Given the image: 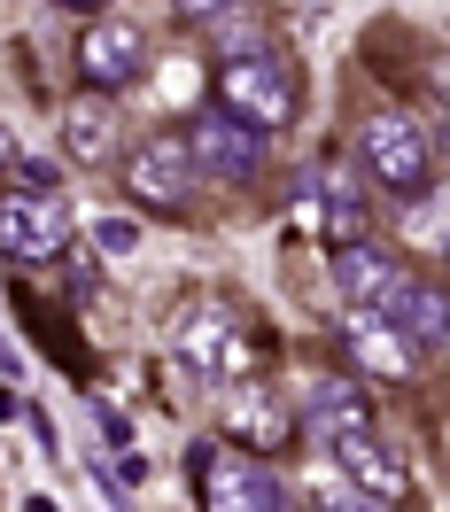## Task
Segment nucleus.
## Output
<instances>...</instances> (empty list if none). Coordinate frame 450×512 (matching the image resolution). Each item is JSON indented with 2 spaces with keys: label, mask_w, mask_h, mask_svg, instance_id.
I'll use <instances>...</instances> for the list:
<instances>
[{
  "label": "nucleus",
  "mask_w": 450,
  "mask_h": 512,
  "mask_svg": "<svg viewBox=\"0 0 450 512\" xmlns=\"http://www.w3.org/2000/svg\"><path fill=\"white\" fill-rule=\"evenodd\" d=\"M342 350L365 381H412L419 373V342L373 303H342Z\"/></svg>",
  "instance_id": "f8f14e48"
},
{
  "label": "nucleus",
  "mask_w": 450,
  "mask_h": 512,
  "mask_svg": "<svg viewBox=\"0 0 450 512\" xmlns=\"http://www.w3.org/2000/svg\"><path fill=\"white\" fill-rule=\"evenodd\" d=\"M187 481H194V505H210V512H280V505H295V489L272 474V458L225 443V435L187 450Z\"/></svg>",
  "instance_id": "7ed1b4c3"
},
{
  "label": "nucleus",
  "mask_w": 450,
  "mask_h": 512,
  "mask_svg": "<svg viewBox=\"0 0 450 512\" xmlns=\"http://www.w3.org/2000/svg\"><path fill=\"white\" fill-rule=\"evenodd\" d=\"M249 8H257V0H171V16H179V24H187V32H225V24H233V16H249Z\"/></svg>",
  "instance_id": "f3484780"
},
{
  "label": "nucleus",
  "mask_w": 450,
  "mask_h": 512,
  "mask_svg": "<svg viewBox=\"0 0 450 512\" xmlns=\"http://www.w3.org/2000/svg\"><path fill=\"white\" fill-rule=\"evenodd\" d=\"M194 187H202V163H194L187 125L179 132H148V140L125 156V194L148 210V218H187Z\"/></svg>",
  "instance_id": "39448f33"
},
{
  "label": "nucleus",
  "mask_w": 450,
  "mask_h": 512,
  "mask_svg": "<svg viewBox=\"0 0 450 512\" xmlns=\"http://www.w3.org/2000/svg\"><path fill=\"white\" fill-rule=\"evenodd\" d=\"M86 241H94L101 264H132V256H140V225H132V218H94V225H86Z\"/></svg>",
  "instance_id": "a211bd4d"
},
{
  "label": "nucleus",
  "mask_w": 450,
  "mask_h": 512,
  "mask_svg": "<svg viewBox=\"0 0 450 512\" xmlns=\"http://www.w3.org/2000/svg\"><path fill=\"white\" fill-rule=\"evenodd\" d=\"M187 140H194V163H202V179H225V187H249L264 163H272V132L249 125V117H233L225 101L194 109V117H187Z\"/></svg>",
  "instance_id": "0eeeda50"
},
{
  "label": "nucleus",
  "mask_w": 450,
  "mask_h": 512,
  "mask_svg": "<svg viewBox=\"0 0 450 512\" xmlns=\"http://www.w3.org/2000/svg\"><path fill=\"white\" fill-rule=\"evenodd\" d=\"M171 350H179V365H187L194 381H249V373H264V342L257 326L241 319L225 295H194L187 311H179V326H171Z\"/></svg>",
  "instance_id": "f03ea898"
},
{
  "label": "nucleus",
  "mask_w": 450,
  "mask_h": 512,
  "mask_svg": "<svg viewBox=\"0 0 450 512\" xmlns=\"http://www.w3.org/2000/svg\"><path fill=\"white\" fill-rule=\"evenodd\" d=\"M218 435H225V443H241V450H257V458H280L303 427H295V412L264 388V373H249V381H225L218 388Z\"/></svg>",
  "instance_id": "1a4fd4ad"
},
{
  "label": "nucleus",
  "mask_w": 450,
  "mask_h": 512,
  "mask_svg": "<svg viewBox=\"0 0 450 512\" xmlns=\"http://www.w3.org/2000/svg\"><path fill=\"white\" fill-rule=\"evenodd\" d=\"M326 272H334V295H342V303H373V311H381L388 288L404 280L396 249H388V241H373V233H365V241H342V249L326 256Z\"/></svg>",
  "instance_id": "ddd939ff"
},
{
  "label": "nucleus",
  "mask_w": 450,
  "mask_h": 512,
  "mask_svg": "<svg viewBox=\"0 0 450 512\" xmlns=\"http://www.w3.org/2000/svg\"><path fill=\"white\" fill-rule=\"evenodd\" d=\"M55 8H70V16H101L109 0H55Z\"/></svg>",
  "instance_id": "5701e85b"
},
{
  "label": "nucleus",
  "mask_w": 450,
  "mask_h": 512,
  "mask_svg": "<svg viewBox=\"0 0 450 512\" xmlns=\"http://www.w3.org/2000/svg\"><path fill=\"white\" fill-rule=\"evenodd\" d=\"M388 319L412 334L419 350H450V288H435V280H419V272H404L396 288H388L381 303Z\"/></svg>",
  "instance_id": "2eb2a0df"
},
{
  "label": "nucleus",
  "mask_w": 450,
  "mask_h": 512,
  "mask_svg": "<svg viewBox=\"0 0 450 512\" xmlns=\"http://www.w3.org/2000/svg\"><path fill=\"white\" fill-rule=\"evenodd\" d=\"M101 288V272H94V256H78V264H70V295H94Z\"/></svg>",
  "instance_id": "412c9836"
},
{
  "label": "nucleus",
  "mask_w": 450,
  "mask_h": 512,
  "mask_svg": "<svg viewBox=\"0 0 450 512\" xmlns=\"http://www.w3.org/2000/svg\"><path fill=\"white\" fill-rule=\"evenodd\" d=\"M295 225L326 241V249H342V241H365L373 233V210H365V194L342 179V171H303V187H295Z\"/></svg>",
  "instance_id": "9b49d317"
},
{
  "label": "nucleus",
  "mask_w": 450,
  "mask_h": 512,
  "mask_svg": "<svg viewBox=\"0 0 450 512\" xmlns=\"http://www.w3.org/2000/svg\"><path fill=\"white\" fill-rule=\"evenodd\" d=\"M357 163H365V179L396 202H419V194L435 187V140L419 132V117L404 109H373V117H357Z\"/></svg>",
  "instance_id": "20e7f679"
},
{
  "label": "nucleus",
  "mask_w": 450,
  "mask_h": 512,
  "mask_svg": "<svg viewBox=\"0 0 450 512\" xmlns=\"http://www.w3.org/2000/svg\"><path fill=\"white\" fill-rule=\"evenodd\" d=\"M94 427H101V443H109V450H125V443H132V419L117 412V404H101V396H94Z\"/></svg>",
  "instance_id": "6ab92c4d"
},
{
  "label": "nucleus",
  "mask_w": 450,
  "mask_h": 512,
  "mask_svg": "<svg viewBox=\"0 0 450 512\" xmlns=\"http://www.w3.org/2000/svg\"><path fill=\"white\" fill-rule=\"evenodd\" d=\"M70 241H78V225H70V202L63 194H39V187H0V256L8 264H24V272H39V264H63Z\"/></svg>",
  "instance_id": "423d86ee"
},
{
  "label": "nucleus",
  "mask_w": 450,
  "mask_h": 512,
  "mask_svg": "<svg viewBox=\"0 0 450 512\" xmlns=\"http://www.w3.org/2000/svg\"><path fill=\"white\" fill-rule=\"evenodd\" d=\"M8 179H16V187H39V194H63V171H55V163H16V171H8Z\"/></svg>",
  "instance_id": "aec40b11"
},
{
  "label": "nucleus",
  "mask_w": 450,
  "mask_h": 512,
  "mask_svg": "<svg viewBox=\"0 0 450 512\" xmlns=\"http://www.w3.org/2000/svg\"><path fill=\"white\" fill-rule=\"evenodd\" d=\"M63 156L78 163V171H101V163L117 156V94L86 86V94L70 101V117H63Z\"/></svg>",
  "instance_id": "4468645a"
},
{
  "label": "nucleus",
  "mask_w": 450,
  "mask_h": 512,
  "mask_svg": "<svg viewBox=\"0 0 450 512\" xmlns=\"http://www.w3.org/2000/svg\"><path fill=\"white\" fill-rule=\"evenodd\" d=\"M210 94L233 109V117H249V125L280 132L295 117V70L280 55V39L257 24V8L249 16H233L225 32H210Z\"/></svg>",
  "instance_id": "f257e3e1"
},
{
  "label": "nucleus",
  "mask_w": 450,
  "mask_h": 512,
  "mask_svg": "<svg viewBox=\"0 0 450 512\" xmlns=\"http://www.w3.org/2000/svg\"><path fill=\"white\" fill-rule=\"evenodd\" d=\"M326 450H334V466L357 481V497H365V505H404V497H412V458L388 443L373 419H365V427H342Z\"/></svg>",
  "instance_id": "9d476101"
},
{
  "label": "nucleus",
  "mask_w": 450,
  "mask_h": 512,
  "mask_svg": "<svg viewBox=\"0 0 450 512\" xmlns=\"http://www.w3.org/2000/svg\"><path fill=\"white\" fill-rule=\"evenodd\" d=\"M0 171H16V132L0 125Z\"/></svg>",
  "instance_id": "4be33fe9"
},
{
  "label": "nucleus",
  "mask_w": 450,
  "mask_h": 512,
  "mask_svg": "<svg viewBox=\"0 0 450 512\" xmlns=\"http://www.w3.org/2000/svg\"><path fill=\"white\" fill-rule=\"evenodd\" d=\"M435 86H443V94H450V47H443V55H435Z\"/></svg>",
  "instance_id": "b1692460"
},
{
  "label": "nucleus",
  "mask_w": 450,
  "mask_h": 512,
  "mask_svg": "<svg viewBox=\"0 0 450 512\" xmlns=\"http://www.w3.org/2000/svg\"><path fill=\"white\" fill-rule=\"evenodd\" d=\"M303 412H311V435H342V427H365L373 419V396H365V381H350V373H319V381L303 388Z\"/></svg>",
  "instance_id": "dca6fc26"
},
{
  "label": "nucleus",
  "mask_w": 450,
  "mask_h": 512,
  "mask_svg": "<svg viewBox=\"0 0 450 512\" xmlns=\"http://www.w3.org/2000/svg\"><path fill=\"white\" fill-rule=\"evenodd\" d=\"M70 63H78V86H101V94L140 86V78H148V32H140V16H117V8L86 16Z\"/></svg>",
  "instance_id": "6e6552de"
}]
</instances>
